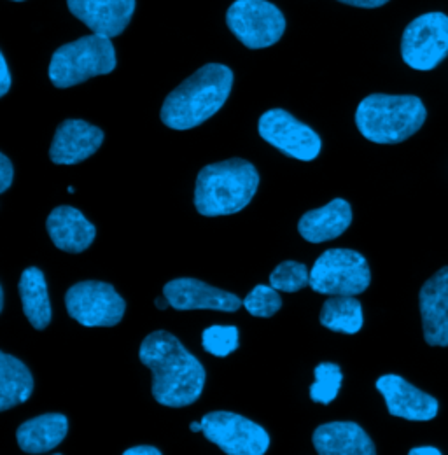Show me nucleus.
<instances>
[{
	"label": "nucleus",
	"instance_id": "nucleus-22",
	"mask_svg": "<svg viewBox=\"0 0 448 455\" xmlns=\"http://www.w3.org/2000/svg\"><path fill=\"white\" fill-rule=\"evenodd\" d=\"M34 393V377L18 357L0 352V411L27 403Z\"/></svg>",
	"mask_w": 448,
	"mask_h": 455
},
{
	"label": "nucleus",
	"instance_id": "nucleus-21",
	"mask_svg": "<svg viewBox=\"0 0 448 455\" xmlns=\"http://www.w3.org/2000/svg\"><path fill=\"white\" fill-rule=\"evenodd\" d=\"M18 291L21 298L23 314L28 319V323L37 331L46 330L53 319V310H52L50 292H48V284L43 270L37 267H30L23 270L18 283Z\"/></svg>",
	"mask_w": 448,
	"mask_h": 455
},
{
	"label": "nucleus",
	"instance_id": "nucleus-19",
	"mask_svg": "<svg viewBox=\"0 0 448 455\" xmlns=\"http://www.w3.org/2000/svg\"><path fill=\"white\" fill-rule=\"evenodd\" d=\"M350 223V204L343 198H335L324 207L305 212L298 223V231L307 242L323 243L343 235Z\"/></svg>",
	"mask_w": 448,
	"mask_h": 455
},
{
	"label": "nucleus",
	"instance_id": "nucleus-37",
	"mask_svg": "<svg viewBox=\"0 0 448 455\" xmlns=\"http://www.w3.org/2000/svg\"><path fill=\"white\" fill-rule=\"evenodd\" d=\"M12 2H25V0H12Z\"/></svg>",
	"mask_w": 448,
	"mask_h": 455
},
{
	"label": "nucleus",
	"instance_id": "nucleus-3",
	"mask_svg": "<svg viewBox=\"0 0 448 455\" xmlns=\"http://www.w3.org/2000/svg\"><path fill=\"white\" fill-rule=\"evenodd\" d=\"M260 173L245 160L231 158L204 167L195 184V207L202 216L218 218L244 211L254 198Z\"/></svg>",
	"mask_w": 448,
	"mask_h": 455
},
{
	"label": "nucleus",
	"instance_id": "nucleus-1",
	"mask_svg": "<svg viewBox=\"0 0 448 455\" xmlns=\"http://www.w3.org/2000/svg\"><path fill=\"white\" fill-rule=\"evenodd\" d=\"M139 359L153 373V398L170 408L193 404L205 386L204 364L168 331L149 333L139 348Z\"/></svg>",
	"mask_w": 448,
	"mask_h": 455
},
{
	"label": "nucleus",
	"instance_id": "nucleus-35",
	"mask_svg": "<svg viewBox=\"0 0 448 455\" xmlns=\"http://www.w3.org/2000/svg\"><path fill=\"white\" fill-rule=\"evenodd\" d=\"M4 310V291H2V287H0V312Z\"/></svg>",
	"mask_w": 448,
	"mask_h": 455
},
{
	"label": "nucleus",
	"instance_id": "nucleus-14",
	"mask_svg": "<svg viewBox=\"0 0 448 455\" xmlns=\"http://www.w3.org/2000/svg\"><path fill=\"white\" fill-rule=\"evenodd\" d=\"M104 142V132L83 119H65L56 128L50 148L55 165H77L93 156Z\"/></svg>",
	"mask_w": 448,
	"mask_h": 455
},
{
	"label": "nucleus",
	"instance_id": "nucleus-7",
	"mask_svg": "<svg viewBox=\"0 0 448 455\" xmlns=\"http://www.w3.org/2000/svg\"><path fill=\"white\" fill-rule=\"evenodd\" d=\"M226 25L249 50L277 44L285 32V18L268 0H235L226 12Z\"/></svg>",
	"mask_w": 448,
	"mask_h": 455
},
{
	"label": "nucleus",
	"instance_id": "nucleus-13",
	"mask_svg": "<svg viewBox=\"0 0 448 455\" xmlns=\"http://www.w3.org/2000/svg\"><path fill=\"white\" fill-rule=\"evenodd\" d=\"M375 386L386 399L388 410L394 417L413 422H428L438 415V399L417 389L399 375H382Z\"/></svg>",
	"mask_w": 448,
	"mask_h": 455
},
{
	"label": "nucleus",
	"instance_id": "nucleus-11",
	"mask_svg": "<svg viewBox=\"0 0 448 455\" xmlns=\"http://www.w3.org/2000/svg\"><path fill=\"white\" fill-rule=\"evenodd\" d=\"M258 132L270 146L285 156L312 162L323 149L321 137L305 123L284 109H270L260 117Z\"/></svg>",
	"mask_w": 448,
	"mask_h": 455
},
{
	"label": "nucleus",
	"instance_id": "nucleus-5",
	"mask_svg": "<svg viewBox=\"0 0 448 455\" xmlns=\"http://www.w3.org/2000/svg\"><path fill=\"white\" fill-rule=\"evenodd\" d=\"M116 50L111 37L92 34L56 50L50 61V79L56 88H70L116 68Z\"/></svg>",
	"mask_w": 448,
	"mask_h": 455
},
{
	"label": "nucleus",
	"instance_id": "nucleus-33",
	"mask_svg": "<svg viewBox=\"0 0 448 455\" xmlns=\"http://www.w3.org/2000/svg\"><path fill=\"white\" fill-rule=\"evenodd\" d=\"M155 305H156V308H158V310H165L168 305H170V303H168L167 296L164 294V298H156V299H155Z\"/></svg>",
	"mask_w": 448,
	"mask_h": 455
},
{
	"label": "nucleus",
	"instance_id": "nucleus-29",
	"mask_svg": "<svg viewBox=\"0 0 448 455\" xmlns=\"http://www.w3.org/2000/svg\"><path fill=\"white\" fill-rule=\"evenodd\" d=\"M11 84H12V77H11L7 61H5V57L0 53V97L7 95V92L11 90Z\"/></svg>",
	"mask_w": 448,
	"mask_h": 455
},
{
	"label": "nucleus",
	"instance_id": "nucleus-15",
	"mask_svg": "<svg viewBox=\"0 0 448 455\" xmlns=\"http://www.w3.org/2000/svg\"><path fill=\"white\" fill-rule=\"evenodd\" d=\"M67 7L93 34L112 39L130 25L135 0H67Z\"/></svg>",
	"mask_w": 448,
	"mask_h": 455
},
{
	"label": "nucleus",
	"instance_id": "nucleus-10",
	"mask_svg": "<svg viewBox=\"0 0 448 455\" xmlns=\"http://www.w3.org/2000/svg\"><path fill=\"white\" fill-rule=\"evenodd\" d=\"M205 438L228 455H263L270 436L260 424L231 411H211L202 419Z\"/></svg>",
	"mask_w": 448,
	"mask_h": 455
},
{
	"label": "nucleus",
	"instance_id": "nucleus-16",
	"mask_svg": "<svg viewBox=\"0 0 448 455\" xmlns=\"http://www.w3.org/2000/svg\"><path fill=\"white\" fill-rule=\"evenodd\" d=\"M424 340L431 347H448V267L426 281L419 292Z\"/></svg>",
	"mask_w": 448,
	"mask_h": 455
},
{
	"label": "nucleus",
	"instance_id": "nucleus-8",
	"mask_svg": "<svg viewBox=\"0 0 448 455\" xmlns=\"http://www.w3.org/2000/svg\"><path fill=\"white\" fill-rule=\"evenodd\" d=\"M401 57L413 70L428 72L448 57V16L426 12L417 16L403 32Z\"/></svg>",
	"mask_w": 448,
	"mask_h": 455
},
{
	"label": "nucleus",
	"instance_id": "nucleus-30",
	"mask_svg": "<svg viewBox=\"0 0 448 455\" xmlns=\"http://www.w3.org/2000/svg\"><path fill=\"white\" fill-rule=\"evenodd\" d=\"M341 4H348L354 7H363V9H375L386 5L389 0H338Z\"/></svg>",
	"mask_w": 448,
	"mask_h": 455
},
{
	"label": "nucleus",
	"instance_id": "nucleus-25",
	"mask_svg": "<svg viewBox=\"0 0 448 455\" xmlns=\"http://www.w3.org/2000/svg\"><path fill=\"white\" fill-rule=\"evenodd\" d=\"M245 310L254 317L268 319L276 315L282 307L279 291L272 285H256L244 299Z\"/></svg>",
	"mask_w": 448,
	"mask_h": 455
},
{
	"label": "nucleus",
	"instance_id": "nucleus-18",
	"mask_svg": "<svg viewBox=\"0 0 448 455\" xmlns=\"http://www.w3.org/2000/svg\"><path fill=\"white\" fill-rule=\"evenodd\" d=\"M321 455H375L377 449L366 431L356 422H328L319 426L312 436Z\"/></svg>",
	"mask_w": 448,
	"mask_h": 455
},
{
	"label": "nucleus",
	"instance_id": "nucleus-31",
	"mask_svg": "<svg viewBox=\"0 0 448 455\" xmlns=\"http://www.w3.org/2000/svg\"><path fill=\"white\" fill-rule=\"evenodd\" d=\"M124 455H162V451H158L153 445H137V447L126 449Z\"/></svg>",
	"mask_w": 448,
	"mask_h": 455
},
{
	"label": "nucleus",
	"instance_id": "nucleus-24",
	"mask_svg": "<svg viewBox=\"0 0 448 455\" xmlns=\"http://www.w3.org/2000/svg\"><path fill=\"white\" fill-rule=\"evenodd\" d=\"M314 375L316 382L310 386V399L321 404L333 403L343 382L340 366L335 363H321L316 366Z\"/></svg>",
	"mask_w": 448,
	"mask_h": 455
},
{
	"label": "nucleus",
	"instance_id": "nucleus-6",
	"mask_svg": "<svg viewBox=\"0 0 448 455\" xmlns=\"http://www.w3.org/2000/svg\"><path fill=\"white\" fill-rule=\"evenodd\" d=\"M372 283L366 258L352 249H328L310 270V287L328 296H357Z\"/></svg>",
	"mask_w": 448,
	"mask_h": 455
},
{
	"label": "nucleus",
	"instance_id": "nucleus-9",
	"mask_svg": "<svg viewBox=\"0 0 448 455\" xmlns=\"http://www.w3.org/2000/svg\"><path fill=\"white\" fill-rule=\"evenodd\" d=\"M67 312L84 328H112L121 323L126 301L108 283L84 281L72 285L65 294Z\"/></svg>",
	"mask_w": 448,
	"mask_h": 455
},
{
	"label": "nucleus",
	"instance_id": "nucleus-20",
	"mask_svg": "<svg viewBox=\"0 0 448 455\" xmlns=\"http://www.w3.org/2000/svg\"><path fill=\"white\" fill-rule=\"evenodd\" d=\"M68 433L63 413H44L23 422L16 431L18 445L27 454H46L56 449Z\"/></svg>",
	"mask_w": 448,
	"mask_h": 455
},
{
	"label": "nucleus",
	"instance_id": "nucleus-36",
	"mask_svg": "<svg viewBox=\"0 0 448 455\" xmlns=\"http://www.w3.org/2000/svg\"><path fill=\"white\" fill-rule=\"evenodd\" d=\"M67 191H68V193H74V191H76V188H74V186H68V188H67Z\"/></svg>",
	"mask_w": 448,
	"mask_h": 455
},
{
	"label": "nucleus",
	"instance_id": "nucleus-28",
	"mask_svg": "<svg viewBox=\"0 0 448 455\" xmlns=\"http://www.w3.org/2000/svg\"><path fill=\"white\" fill-rule=\"evenodd\" d=\"M14 180V167L11 160L2 153L0 155V193H5Z\"/></svg>",
	"mask_w": 448,
	"mask_h": 455
},
{
	"label": "nucleus",
	"instance_id": "nucleus-34",
	"mask_svg": "<svg viewBox=\"0 0 448 455\" xmlns=\"http://www.w3.org/2000/svg\"><path fill=\"white\" fill-rule=\"evenodd\" d=\"M189 429H191L193 433H200V431H204V424H202V422H191V424H189Z\"/></svg>",
	"mask_w": 448,
	"mask_h": 455
},
{
	"label": "nucleus",
	"instance_id": "nucleus-12",
	"mask_svg": "<svg viewBox=\"0 0 448 455\" xmlns=\"http://www.w3.org/2000/svg\"><path fill=\"white\" fill-rule=\"evenodd\" d=\"M164 294L175 310H220L231 314L244 307V299L236 294L191 277L170 281L164 287Z\"/></svg>",
	"mask_w": 448,
	"mask_h": 455
},
{
	"label": "nucleus",
	"instance_id": "nucleus-32",
	"mask_svg": "<svg viewBox=\"0 0 448 455\" xmlns=\"http://www.w3.org/2000/svg\"><path fill=\"white\" fill-rule=\"evenodd\" d=\"M410 455H442V451L436 447H417L410 451Z\"/></svg>",
	"mask_w": 448,
	"mask_h": 455
},
{
	"label": "nucleus",
	"instance_id": "nucleus-17",
	"mask_svg": "<svg viewBox=\"0 0 448 455\" xmlns=\"http://www.w3.org/2000/svg\"><path fill=\"white\" fill-rule=\"evenodd\" d=\"M46 228L56 249L70 254L86 251L97 236L95 225H92L79 209L70 205H60L53 209L46 221Z\"/></svg>",
	"mask_w": 448,
	"mask_h": 455
},
{
	"label": "nucleus",
	"instance_id": "nucleus-26",
	"mask_svg": "<svg viewBox=\"0 0 448 455\" xmlns=\"http://www.w3.org/2000/svg\"><path fill=\"white\" fill-rule=\"evenodd\" d=\"M310 284V272L303 263L284 261L272 272L270 285L284 292H296Z\"/></svg>",
	"mask_w": 448,
	"mask_h": 455
},
{
	"label": "nucleus",
	"instance_id": "nucleus-4",
	"mask_svg": "<svg viewBox=\"0 0 448 455\" xmlns=\"http://www.w3.org/2000/svg\"><path fill=\"white\" fill-rule=\"evenodd\" d=\"M428 109L413 95H368L356 111V124L364 139L375 144H399L415 135L426 123Z\"/></svg>",
	"mask_w": 448,
	"mask_h": 455
},
{
	"label": "nucleus",
	"instance_id": "nucleus-23",
	"mask_svg": "<svg viewBox=\"0 0 448 455\" xmlns=\"http://www.w3.org/2000/svg\"><path fill=\"white\" fill-rule=\"evenodd\" d=\"M319 321L330 331L356 335L364 323L363 305L356 296H332L324 301Z\"/></svg>",
	"mask_w": 448,
	"mask_h": 455
},
{
	"label": "nucleus",
	"instance_id": "nucleus-2",
	"mask_svg": "<svg viewBox=\"0 0 448 455\" xmlns=\"http://www.w3.org/2000/svg\"><path fill=\"white\" fill-rule=\"evenodd\" d=\"M231 88V68L221 63H207L168 95L160 117L172 130H191L200 126L220 113Z\"/></svg>",
	"mask_w": 448,
	"mask_h": 455
},
{
	"label": "nucleus",
	"instance_id": "nucleus-27",
	"mask_svg": "<svg viewBox=\"0 0 448 455\" xmlns=\"http://www.w3.org/2000/svg\"><path fill=\"white\" fill-rule=\"evenodd\" d=\"M202 345L205 352L226 357L238 348V328L236 326H211L202 333Z\"/></svg>",
	"mask_w": 448,
	"mask_h": 455
}]
</instances>
